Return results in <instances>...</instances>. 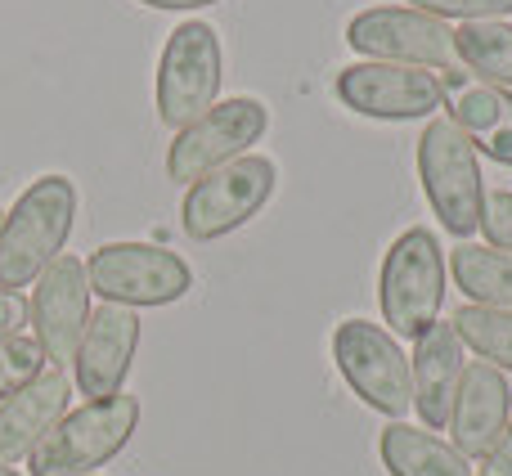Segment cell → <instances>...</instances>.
<instances>
[{"mask_svg": "<svg viewBox=\"0 0 512 476\" xmlns=\"http://www.w3.org/2000/svg\"><path fill=\"white\" fill-rule=\"evenodd\" d=\"M77 221V189L68 176H41L18 194L0 221V288L18 292L36 283L63 256Z\"/></svg>", "mask_w": 512, "mask_h": 476, "instance_id": "cell-1", "label": "cell"}, {"mask_svg": "<svg viewBox=\"0 0 512 476\" xmlns=\"http://www.w3.org/2000/svg\"><path fill=\"white\" fill-rule=\"evenodd\" d=\"M445 252L432 230H405L387 247L378 270V310L391 337H423L445 306Z\"/></svg>", "mask_w": 512, "mask_h": 476, "instance_id": "cell-2", "label": "cell"}, {"mask_svg": "<svg viewBox=\"0 0 512 476\" xmlns=\"http://www.w3.org/2000/svg\"><path fill=\"white\" fill-rule=\"evenodd\" d=\"M140 427V400L135 396H104L68 409L32 450L27 468L32 476H95L108 459L126 450V441Z\"/></svg>", "mask_w": 512, "mask_h": 476, "instance_id": "cell-3", "label": "cell"}, {"mask_svg": "<svg viewBox=\"0 0 512 476\" xmlns=\"http://www.w3.org/2000/svg\"><path fill=\"white\" fill-rule=\"evenodd\" d=\"M418 180H423L432 212L454 238H472L481 230L486 180H481L477 144L450 117H432L418 135Z\"/></svg>", "mask_w": 512, "mask_h": 476, "instance_id": "cell-4", "label": "cell"}, {"mask_svg": "<svg viewBox=\"0 0 512 476\" xmlns=\"http://www.w3.org/2000/svg\"><path fill=\"white\" fill-rule=\"evenodd\" d=\"M274 185H279V167L261 153H243L185 189L180 225L194 243H216V238L243 230L274 198Z\"/></svg>", "mask_w": 512, "mask_h": 476, "instance_id": "cell-5", "label": "cell"}, {"mask_svg": "<svg viewBox=\"0 0 512 476\" xmlns=\"http://www.w3.org/2000/svg\"><path fill=\"white\" fill-rule=\"evenodd\" d=\"M221 36L216 27L198 23H180L167 36L158 59V122L167 131H185L189 122L207 113L221 95Z\"/></svg>", "mask_w": 512, "mask_h": 476, "instance_id": "cell-6", "label": "cell"}, {"mask_svg": "<svg viewBox=\"0 0 512 476\" xmlns=\"http://www.w3.org/2000/svg\"><path fill=\"white\" fill-rule=\"evenodd\" d=\"M333 364L351 391L369 409L387 414L391 423L414 409V382H409V360L400 342L373 319H342L333 328Z\"/></svg>", "mask_w": 512, "mask_h": 476, "instance_id": "cell-7", "label": "cell"}, {"mask_svg": "<svg viewBox=\"0 0 512 476\" xmlns=\"http://www.w3.org/2000/svg\"><path fill=\"white\" fill-rule=\"evenodd\" d=\"M90 292L126 310L140 306H171L194 288V270L185 256L167 252L158 243H104L86 261Z\"/></svg>", "mask_w": 512, "mask_h": 476, "instance_id": "cell-8", "label": "cell"}, {"mask_svg": "<svg viewBox=\"0 0 512 476\" xmlns=\"http://www.w3.org/2000/svg\"><path fill=\"white\" fill-rule=\"evenodd\" d=\"M346 45L378 63H414V68H427V72L459 68L454 27L445 18H432L409 5H378L355 14L346 23Z\"/></svg>", "mask_w": 512, "mask_h": 476, "instance_id": "cell-9", "label": "cell"}, {"mask_svg": "<svg viewBox=\"0 0 512 476\" xmlns=\"http://www.w3.org/2000/svg\"><path fill=\"white\" fill-rule=\"evenodd\" d=\"M265 126H270V113H265L261 99H248V95L221 99L198 122L176 131V140L167 149V176L180 180V185H194L207 171L243 158L248 144H256L265 135Z\"/></svg>", "mask_w": 512, "mask_h": 476, "instance_id": "cell-10", "label": "cell"}, {"mask_svg": "<svg viewBox=\"0 0 512 476\" xmlns=\"http://www.w3.org/2000/svg\"><path fill=\"white\" fill-rule=\"evenodd\" d=\"M333 90L351 113L373 122H418L441 108V77L414 63H351L337 72Z\"/></svg>", "mask_w": 512, "mask_h": 476, "instance_id": "cell-11", "label": "cell"}, {"mask_svg": "<svg viewBox=\"0 0 512 476\" xmlns=\"http://www.w3.org/2000/svg\"><path fill=\"white\" fill-rule=\"evenodd\" d=\"M27 319H32V337L45 351V364L68 369L72 355H77L81 333H86V319H90L86 261L59 256V261L36 279V292H32V301H27Z\"/></svg>", "mask_w": 512, "mask_h": 476, "instance_id": "cell-12", "label": "cell"}, {"mask_svg": "<svg viewBox=\"0 0 512 476\" xmlns=\"http://www.w3.org/2000/svg\"><path fill=\"white\" fill-rule=\"evenodd\" d=\"M135 351H140V315L113 306V301L95 306L77 342V355H72V387L86 400L117 396L135 364Z\"/></svg>", "mask_w": 512, "mask_h": 476, "instance_id": "cell-13", "label": "cell"}, {"mask_svg": "<svg viewBox=\"0 0 512 476\" xmlns=\"http://www.w3.org/2000/svg\"><path fill=\"white\" fill-rule=\"evenodd\" d=\"M512 418V391H508V378L495 369V364L477 360L463 369V382H459V396H454V409H450V445L463 454V459H486L495 450V441L504 436Z\"/></svg>", "mask_w": 512, "mask_h": 476, "instance_id": "cell-14", "label": "cell"}, {"mask_svg": "<svg viewBox=\"0 0 512 476\" xmlns=\"http://www.w3.org/2000/svg\"><path fill=\"white\" fill-rule=\"evenodd\" d=\"M68 396H72V373L45 364L41 378H32L23 391L0 400V463L5 468L32 459V450L45 441V432L68 414Z\"/></svg>", "mask_w": 512, "mask_h": 476, "instance_id": "cell-15", "label": "cell"}, {"mask_svg": "<svg viewBox=\"0 0 512 476\" xmlns=\"http://www.w3.org/2000/svg\"><path fill=\"white\" fill-rule=\"evenodd\" d=\"M441 108L486 158L512 167V90L472 72H441Z\"/></svg>", "mask_w": 512, "mask_h": 476, "instance_id": "cell-16", "label": "cell"}, {"mask_svg": "<svg viewBox=\"0 0 512 476\" xmlns=\"http://www.w3.org/2000/svg\"><path fill=\"white\" fill-rule=\"evenodd\" d=\"M468 346L459 342L454 324H441L436 319L423 337H414V364H409V382H414V409H418V423L427 432H445L450 427V409L454 396H459V382H463V360Z\"/></svg>", "mask_w": 512, "mask_h": 476, "instance_id": "cell-17", "label": "cell"}, {"mask_svg": "<svg viewBox=\"0 0 512 476\" xmlns=\"http://www.w3.org/2000/svg\"><path fill=\"white\" fill-rule=\"evenodd\" d=\"M378 454L391 476H472V463L445 436L427 432V427H409V423L382 427Z\"/></svg>", "mask_w": 512, "mask_h": 476, "instance_id": "cell-18", "label": "cell"}, {"mask_svg": "<svg viewBox=\"0 0 512 476\" xmlns=\"http://www.w3.org/2000/svg\"><path fill=\"white\" fill-rule=\"evenodd\" d=\"M450 274L472 306L512 310V256L486 243H459L450 252Z\"/></svg>", "mask_w": 512, "mask_h": 476, "instance_id": "cell-19", "label": "cell"}, {"mask_svg": "<svg viewBox=\"0 0 512 476\" xmlns=\"http://www.w3.org/2000/svg\"><path fill=\"white\" fill-rule=\"evenodd\" d=\"M454 50L459 63L472 68V77L490 86H512V23L486 18V23H459L454 27Z\"/></svg>", "mask_w": 512, "mask_h": 476, "instance_id": "cell-20", "label": "cell"}, {"mask_svg": "<svg viewBox=\"0 0 512 476\" xmlns=\"http://www.w3.org/2000/svg\"><path fill=\"white\" fill-rule=\"evenodd\" d=\"M454 333L486 364H495L499 373H512V310H490L468 301V306L454 310Z\"/></svg>", "mask_w": 512, "mask_h": 476, "instance_id": "cell-21", "label": "cell"}, {"mask_svg": "<svg viewBox=\"0 0 512 476\" xmlns=\"http://www.w3.org/2000/svg\"><path fill=\"white\" fill-rule=\"evenodd\" d=\"M41 369H45V351L36 337H27V333L0 337V400L23 391L32 378H41Z\"/></svg>", "mask_w": 512, "mask_h": 476, "instance_id": "cell-22", "label": "cell"}, {"mask_svg": "<svg viewBox=\"0 0 512 476\" xmlns=\"http://www.w3.org/2000/svg\"><path fill=\"white\" fill-rule=\"evenodd\" d=\"M409 9H423L432 18H459V23H486V18H508L512 0H409Z\"/></svg>", "mask_w": 512, "mask_h": 476, "instance_id": "cell-23", "label": "cell"}, {"mask_svg": "<svg viewBox=\"0 0 512 476\" xmlns=\"http://www.w3.org/2000/svg\"><path fill=\"white\" fill-rule=\"evenodd\" d=\"M481 230H486V247H499V252L512 256V189H495V194H486V207H481Z\"/></svg>", "mask_w": 512, "mask_h": 476, "instance_id": "cell-24", "label": "cell"}, {"mask_svg": "<svg viewBox=\"0 0 512 476\" xmlns=\"http://www.w3.org/2000/svg\"><path fill=\"white\" fill-rule=\"evenodd\" d=\"M23 324H27V297H23V292H5V288H0V337L23 333Z\"/></svg>", "mask_w": 512, "mask_h": 476, "instance_id": "cell-25", "label": "cell"}, {"mask_svg": "<svg viewBox=\"0 0 512 476\" xmlns=\"http://www.w3.org/2000/svg\"><path fill=\"white\" fill-rule=\"evenodd\" d=\"M481 463H486V472H481V476H512V418H508L504 436L495 441V450H490Z\"/></svg>", "mask_w": 512, "mask_h": 476, "instance_id": "cell-26", "label": "cell"}, {"mask_svg": "<svg viewBox=\"0 0 512 476\" xmlns=\"http://www.w3.org/2000/svg\"><path fill=\"white\" fill-rule=\"evenodd\" d=\"M140 5H149V9H207V5H216V0H140Z\"/></svg>", "mask_w": 512, "mask_h": 476, "instance_id": "cell-27", "label": "cell"}, {"mask_svg": "<svg viewBox=\"0 0 512 476\" xmlns=\"http://www.w3.org/2000/svg\"><path fill=\"white\" fill-rule=\"evenodd\" d=\"M0 476H18V472H14V468H5V463H0Z\"/></svg>", "mask_w": 512, "mask_h": 476, "instance_id": "cell-28", "label": "cell"}, {"mask_svg": "<svg viewBox=\"0 0 512 476\" xmlns=\"http://www.w3.org/2000/svg\"><path fill=\"white\" fill-rule=\"evenodd\" d=\"M0 221H5V212H0Z\"/></svg>", "mask_w": 512, "mask_h": 476, "instance_id": "cell-29", "label": "cell"}]
</instances>
